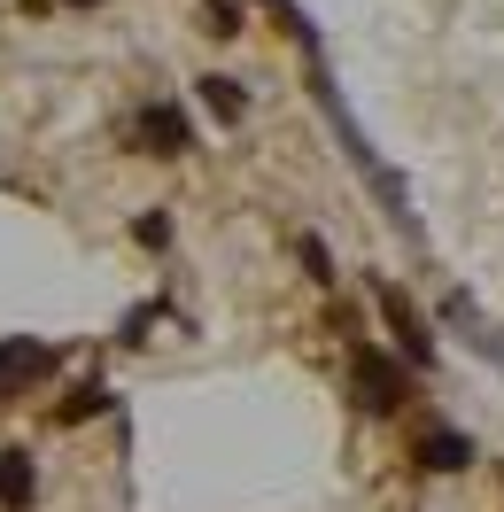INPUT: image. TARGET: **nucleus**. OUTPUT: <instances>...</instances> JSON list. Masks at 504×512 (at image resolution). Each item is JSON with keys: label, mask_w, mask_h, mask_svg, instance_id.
<instances>
[{"label": "nucleus", "mask_w": 504, "mask_h": 512, "mask_svg": "<svg viewBox=\"0 0 504 512\" xmlns=\"http://www.w3.org/2000/svg\"><path fill=\"white\" fill-rule=\"evenodd\" d=\"M349 381H357V404L373 419L404 412V365L396 357H380L373 342H349Z\"/></svg>", "instance_id": "obj_1"}, {"label": "nucleus", "mask_w": 504, "mask_h": 512, "mask_svg": "<svg viewBox=\"0 0 504 512\" xmlns=\"http://www.w3.org/2000/svg\"><path fill=\"white\" fill-rule=\"evenodd\" d=\"M47 373H55L47 342H32V334H8L0 342V396H32V381H47Z\"/></svg>", "instance_id": "obj_2"}, {"label": "nucleus", "mask_w": 504, "mask_h": 512, "mask_svg": "<svg viewBox=\"0 0 504 512\" xmlns=\"http://www.w3.org/2000/svg\"><path fill=\"white\" fill-rule=\"evenodd\" d=\"M380 319H388V334H396V350H404L411 365H435V334H427V319H419L396 288H380Z\"/></svg>", "instance_id": "obj_3"}, {"label": "nucleus", "mask_w": 504, "mask_h": 512, "mask_svg": "<svg viewBox=\"0 0 504 512\" xmlns=\"http://www.w3.org/2000/svg\"><path fill=\"white\" fill-rule=\"evenodd\" d=\"M140 140H148V156H187L194 125L171 109V101H148V109H140Z\"/></svg>", "instance_id": "obj_4"}, {"label": "nucleus", "mask_w": 504, "mask_h": 512, "mask_svg": "<svg viewBox=\"0 0 504 512\" xmlns=\"http://www.w3.org/2000/svg\"><path fill=\"white\" fill-rule=\"evenodd\" d=\"M419 466H427V474H466V466H473V435H458V427H427V435H419Z\"/></svg>", "instance_id": "obj_5"}, {"label": "nucleus", "mask_w": 504, "mask_h": 512, "mask_svg": "<svg viewBox=\"0 0 504 512\" xmlns=\"http://www.w3.org/2000/svg\"><path fill=\"white\" fill-rule=\"evenodd\" d=\"M39 497V474H32V450H0V505L24 512Z\"/></svg>", "instance_id": "obj_6"}, {"label": "nucleus", "mask_w": 504, "mask_h": 512, "mask_svg": "<svg viewBox=\"0 0 504 512\" xmlns=\"http://www.w3.org/2000/svg\"><path fill=\"white\" fill-rule=\"evenodd\" d=\"M194 86H202V109H210L218 125H241V117H249V94H241V78H218V70H210V78H194Z\"/></svg>", "instance_id": "obj_7"}, {"label": "nucleus", "mask_w": 504, "mask_h": 512, "mask_svg": "<svg viewBox=\"0 0 504 512\" xmlns=\"http://www.w3.org/2000/svg\"><path fill=\"white\" fill-rule=\"evenodd\" d=\"M94 412H109V388L78 381V388H70V404H63V427H78V419H94Z\"/></svg>", "instance_id": "obj_8"}, {"label": "nucleus", "mask_w": 504, "mask_h": 512, "mask_svg": "<svg viewBox=\"0 0 504 512\" xmlns=\"http://www.w3.org/2000/svg\"><path fill=\"white\" fill-rule=\"evenodd\" d=\"M202 16H210V24H202V32H218V39H233V32H241V8H233V0H210V8H202Z\"/></svg>", "instance_id": "obj_9"}, {"label": "nucleus", "mask_w": 504, "mask_h": 512, "mask_svg": "<svg viewBox=\"0 0 504 512\" xmlns=\"http://www.w3.org/2000/svg\"><path fill=\"white\" fill-rule=\"evenodd\" d=\"M132 241H140V249H163V241H171V218H163V210H148V218L132 225Z\"/></svg>", "instance_id": "obj_10"}, {"label": "nucleus", "mask_w": 504, "mask_h": 512, "mask_svg": "<svg viewBox=\"0 0 504 512\" xmlns=\"http://www.w3.org/2000/svg\"><path fill=\"white\" fill-rule=\"evenodd\" d=\"M156 319H163V303H140V311L125 319V342H148V326H156Z\"/></svg>", "instance_id": "obj_11"}, {"label": "nucleus", "mask_w": 504, "mask_h": 512, "mask_svg": "<svg viewBox=\"0 0 504 512\" xmlns=\"http://www.w3.org/2000/svg\"><path fill=\"white\" fill-rule=\"evenodd\" d=\"M303 264H311V280H334V256H326V241H303Z\"/></svg>", "instance_id": "obj_12"}, {"label": "nucleus", "mask_w": 504, "mask_h": 512, "mask_svg": "<svg viewBox=\"0 0 504 512\" xmlns=\"http://www.w3.org/2000/svg\"><path fill=\"white\" fill-rule=\"evenodd\" d=\"M63 8H94V0H63Z\"/></svg>", "instance_id": "obj_13"}]
</instances>
